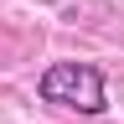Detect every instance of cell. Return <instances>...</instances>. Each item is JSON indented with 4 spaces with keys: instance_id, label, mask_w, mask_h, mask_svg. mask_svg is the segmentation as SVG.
Segmentation results:
<instances>
[{
    "instance_id": "1",
    "label": "cell",
    "mask_w": 124,
    "mask_h": 124,
    "mask_svg": "<svg viewBox=\"0 0 124 124\" xmlns=\"http://www.w3.org/2000/svg\"><path fill=\"white\" fill-rule=\"evenodd\" d=\"M36 93H41V103L72 108V114H88V119L108 108L103 72L93 67V62H52V67L36 78Z\"/></svg>"
}]
</instances>
